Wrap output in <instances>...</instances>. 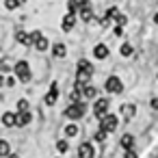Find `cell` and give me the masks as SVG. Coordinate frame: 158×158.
<instances>
[{
    "mask_svg": "<svg viewBox=\"0 0 158 158\" xmlns=\"http://www.w3.org/2000/svg\"><path fill=\"white\" fill-rule=\"evenodd\" d=\"M91 74H93L91 63H89V61H78V72H76V82H78V87H80V85H87L89 78H91Z\"/></svg>",
    "mask_w": 158,
    "mask_h": 158,
    "instance_id": "6da1fadb",
    "label": "cell"
},
{
    "mask_svg": "<svg viewBox=\"0 0 158 158\" xmlns=\"http://www.w3.org/2000/svg\"><path fill=\"white\" fill-rule=\"evenodd\" d=\"M13 69H15V76H18L22 82L31 80V67H28V63H26V61H18V63L13 65Z\"/></svg>",
    "mask_w": 158,
    "mask_h": 158,
    "instance_id": "7a4b0ae2",
    "label": "cell"
},
{
    "mask_svg": "<svg viewBox=\"0 0 158 158\" xmlns=\"http://www.w3.org/2000/svg\"><path fill=\"white\" fill-rule=\"evenodd\" d=\"M117 123H119V119H117V115H104V117H100V128L104 130V132H113L115 128H117Z\"/></svg>",
    "mask_w": 158,
    "mask_h": 158,
    "instance_id": "3957f363",
    "label": "cell"
},
{
    "mask_svg": "<svg viewBox=\"0 0 158 158\" xmlns=\"http://www.w3.org/2000/svg\"><path fill=\"white\" fill-rule=\"evenodd\" d=\"M104 89H106L108 93H121L123 85H121V80H119L117 76H110V78H106V82H104Z\"/></svg>",
    "mask_w": 158,
    "mask_h": 158,
    "instance_id": "277c9868",
    "label": "cell"
},
{
    "mask_svg": "<svg viewBox=\"0 0 158 158\" xmlns=\"http://www.w3.org/2000/svg\"><path fill=\"white\" fill-rule=\"evenodd\" d=\"M108 106H110V104H108V100H104V98H102V100H98V102H95V106H93L95 117H98V119H100V117H104V115L108 113Z\"/></svg>",
    "mask_w": 158,
    "mask_h": 158,
    "instance_id": "5b68a950",
    "label": "cell"
},
{
    "mask_svg": "<svg viewBox=\"0 0 158 158\" xmlns=\"http://www.w3.org/2000/svg\"><path fill=\"white\" fill-rule=\"evenodd\" d=\"M74 24H76V15H74V13H67V15L63 18V22H61V28H63L65 33H69V31L74 28Z\"/></svg>",
    "mask_w": 158,
    "mask_h": 158,
    "instance_id": "8992f818",
    "label": "cell"
},
{
    "mask_svg": "<svg viewBox=\"0 0 158 158\" xmlns=\"http://www.w3.org/2000/svg\"><path fill=\"white\" fill-rule=\"evenodd\" d=\"M56 98H59V85L52 82V87H50V91H48V95H46V104L52 106V104L56 102Z\"/></svg>",
    "mask_w": 158,
    "mask_h": 158,
    "instance_id": "52a82bcc",
    "label": "cell"
},
{
    "mask_svg": "<svg viewBox=\"0 0 158 158\" xmlns=\"http://www.w3.org/2000/svg\"><path fill=\"white\" fill-rule=\"evenodd\" d=\"M78 156L80 158H93V145L91 143H82L78 147Z\"/></svg>",
    "mask_w": 158,
    "mask_h": 158,
    "instance_id": "ba28073f",
    "label": "cell"
},
{
    "mask_svg": "<svg viewBox=\"0 0 158 158\" xmlns=\"http://www.w3.org/2000/svg\"><path fill=\"white\" fill-rule=\"evenodd\" d=\"M15 39H18V44H22V46H31V44H33L31 33H26V31H18V33H15Z\"/></svg>",
    "mask_w": 158,
    "mask_h": 158,
    "instance_id": "9c48e42d",
    "label": "cell"
},
{
    "mask_svg": "<svg viewBox=\"0 0 158 158\" xmlns=\"http://www.w3.org/2000/svg\"><path fill=\"white\" fill-rule=\"evenodd\" d=\"M31 119H33V115H31V110H24V113H18V121H15V126H28V123H31Z\"/></svg>",
    "mask_w": 158,
    "mask_h": 158,
    "instance_id": "30bf717a",
    "label": "cell"
},
{
    "mask_svg": "<svg viewBox=\"0 0 158 158\" xmlns=\"http://www.w3.org/2000/svg\"><path fill=\"white\" fill-rule=\"evenodd\" d=\"M33 46H35V50H39V52H46V50H48V39H46L44 35H39V37L33 41Z\"/></svg>",
    "mask_w": 158,
    "mask_h": 158,
    "instance_id": "8fae6325",
    "label": "cell"
},
{
    "mask_svg": "<svg viewBox=\"0 0 158 158\" xmlns=\"http://www.w3.org/2000/svg\"><path fill=\"white\" fill-rule=\"evenodd\" d=\"M15 121H18V113H5V115H2V123H5L7 128H13Z\"/></svg>",
    "mask_w": 158,
    "mask_h": 158,
    "instance_id": "7c38bea8",
    "label": "cell"
},
{
    "mask_svg": "<svg viewBox=\"0 0 158 158\" xmlns=\"http://www.w3.org/2000/svg\"><path fill=\"white\" fill-rule=\"evenodd\" d=\"M93 56H95V59H106V56H108V48H106L104 44H98L95 50H93Z\"/></svg>",
    "mask_w": 158,
    "mask_h": 158,
    "instance_id": "4fadbf2b",
    "label": "cell"
},
{
    "mask_svg": "<svg viewBox=\"0 0 158 158\" xmlns=\"http://www.w3.org/2000/svg\"><path fill=\"white\" fill-rule=\"evenodd\" d=\"M80 18H82V22H91V20H93L91 7H80Z\"/></svg>",
    "mask_w": 158,
    "mask_h": 158,
    "instance_id": "5bb4252c",
    "label": "cell"
},
{
    "mask_svg": "<svg viewBox=\"0 0 158 158\" xmlns=\"http://www.w3.org/2000/svg\"><path fill=\"white\" fill-rule=\"evenodd\" d=\"M52 54L59 56V59H63V56L67 54V48H65L63 44H56V46H52Z\"/></svg>",
    "mask_w": 158,
    "mask_h": 158,
    "instance_id": "9a60e30c",
    "label": "cell"
},
{
    "mask_svg": "<svg viewBox=\"0 0 158 158\" xmlns=\"http://www.w3.org/2000/svg\"><path fill=\"white\" fill-rule=\"evenodd\" d=\"M132 145H134V136H132V134H123V136H121V147H123V149H130Z\"/></svg>",
    "mask_w": 158,
    "mask_h": 158,
    "instance_id": "2e32d148",
    "label": "cell"
},
{
    "mask_svg": "<svg viewBox=\"0 0 158 158\" xmlns=\"http://www.w3.org/2000/svg\"><path fill=\"white\" fill-rule=\"evenodd\" d=\"M80 91L85 93V98H95V87H87V85H80Z\"/></svg>",
    "mask_w": 158,
    "mask_h": 158,
    "instance_id": "e0dca14e",
    "label": "cell"
},
{
    "mask_svg": "<svg viewBox=\"0 0 158 158\" xmlns=\"http://www.w3.org/2000/svg\"><path fill=\"white\" fill-rule=\"evenodd\" d=\"M121 115H123L126 119H130V117L134 115V106H132V104H123V106H121Z\"/></svg>",
    "mask_w": 158,
    "mask_h": 158,
    "instance_id": "ac0fdd59",
    "label": "cell"
},
{
    "mask_svg": "<svg viewBox=\"0 0 158 158\" xmlns=\"http://www.w3.org/2000/svg\"><path fill=\"white\" fill-rule=\"evenodd\" d=\"M76 134H78V126H76V123H67V126H65V136L72 139V136H76Z\"/></svg>",
    "mask_w": 158,
    "mask_h": 158,
    "instance_id": "d6986e66",
    "label": "cell"
},
{
    "mask_svg": "<svg viewBox=\"0 0 158 158\" xmlns=\"http://www.w3.org/2000/svg\"><path fill=\"white\" fill-rule=\"evenodd\" d=\"M119 52H121V56H132V52H134V48H132L130 44H121V48H119Z\"/></svg>",
    "mask_w": 158,
    "mask_h": 158,
    "instance_id": "ffe728a7",
    "label": "cell"
},
{
    "mask_svg": "<svg viewBox=\"0 0 158 158\" xmlns=\"http://www.w3.org/2000/svg\"><path fill=\"white\" fill-rule=\"evenodd\" d=\"M9 152H11L9 143L7 141H0V156H9Z\"/></svg>",
    "mask_w": 158,
    "mask_h": 158,
    "instance_id": "44dd1931",
    "label": "cell"
},
{
    "mask_svg": "<svg viewBox=\"0 0 158 158\" xmlns=\"http://www.w3.org/2000/svg\"><path fill=\"white\" fill-rule=\"evenodd\" d=\"M78 11V2L76 0H67V13H76Z\"/></svg>",
    "mask_w": 158,
    "mask_h": 158,
    "instance_id": "7402d4cb",
    "label": "cell"
},
{
    "mask_svg": "<svg viewBox=\"0 0 158 158\" xmlns=\"http://www.w3.org/2000/svg\"><path fill=\"white\" fill-rule=\"evenodd\" d=\"M18 5H20V0H5V7H7L9 11H13V9H18Z\"/></svg>",
    "mask_w": 158,
    "mask_h": 158,
    "instance_id": "603a6c76",
    "label": "cell"
},
{
    "mask_svg": "<svg viewBox=\"0 0 158 158\" xmlns=\"http://www.w3.org/2000/svg\"><path fill=\"white\" fill-rule=\"evenodd\" d=\"M106 134H108V132H104V130L100 128V130L93 134V139H95V141H104V139H106Z\"/></svg>",
    "mask_w": 158,
    "mask_h": 158,
    "instance_id": "cb8c5ba5",
    "label": "cell"
},
{
    "mask_svg": "<svg viewBox=\"0 0 158 158\" xmlns=\"http://www.w3.org/2000/svg\"><path fill=\"white\" fill-rule=\"evenodd\" d=\"M115 22H117L119 26H123V24L128 22V18H126V15H121V13H117V15H115Z\"/></svg>",
    "mask_w": 158,
    "mask_h": 158,
    "instance_id": "d4e9b609",
    "label": "cell"
},
{
    "mask_svg": "<svg viewBox=\"0 0 158 158\" xmlns=\"http://www.w3.org/2000/svg\"><path fill=\"white\" fill-rule=\"evenodd\" d=\"M18 110H20V113L28 110V102H26V100H20V102H18Z\"/></svg>",
    "mask_w": 158,
    "mask_h": 158,
    "instance_id": "484cf974",
    "label": "cell"
},
{
    "mask_svg": "<svg viewBox=\"0 0 158 158\" xmlns=\"http://www.w3.org/2000/svg\"><path fill=\"white\" fill-rule=\"evenodd\" d=\"M67 147H69L67 141H59V143H56V149H59V152H67Z\"/></svg>",
    "mask_w": 158,
    "mask_h": 158,
    "instance_id": "4316f807",
    "label": "cell"
},
{
    "mask_svg": "<svg viewBox=\"0 0 158 158\" xmlns=\"http://www.w3.org/2000/svg\"><path fill=\"white\" fill-rule=\"evenodd\" d=\"M117 13H119V9H117V7H110V9L106 11V15H108V18H115Z\"/></svg>",
    "mask_w": 158,
    "mask_h": 158,
    "instance_id": "83f0119b",
    "label": "cell"
},
{
    "mask_svg": "<svg viewBox=\"0 0 158 158\" xmlns=\"http://www.w3.org/2000/svg\"><path fill=\"white\" fill-rule=\"evenodd\" d=\"M123 158H139V156H136V152L130 147V149H126V156H123Z\"/></svg>",
    "mask_w": 158,
    "mask_h": 158,
    "instance_id": "f1b7e54d",
    "label": "cell"
},
{
    "mask_svg": "<svg viewBox=\"0 0 158 158\" xmlns=\"http://www.w3.org/2000/svg\"><path fill=\"white\" fill-rule=\"evenodd\" d=\"M108 22H110V18H108V15H104V18H100V24H102V26H108Z\"/></svg>",
    "mask_w": 158,
    "mask_h": 158,
    "instance_id": "f546056e",
    "label": "cell"
},
{
    "mask_svg": "<svg viewBox=\"0 0 158 158\" xmlns=\"http://www.w3.org/2000/svg\"><path fill=\"white\" fill-rule=\"evenodd\" d=\"M149 106H152V108H154V110H158V98H154V100H152V102H149Z\"/></svg>",
    "mask_w": 158,
    "mask_h": 158,
    "instance_id": "4dcf8cb0",
    "label": "cell"
},
{
    "mask_svg": "<svg viewBox=\"0 0 158 158\" xmlns=\"http://www.w3.org/2000/svg\"><path fill=\"white\" fill-rule=\"evenodd\" d=\"M121 33H123V31H121V26L117 24V28H115V35H117V37H121Z\"/></svg>",
    "mask_w": 158,
    "mask_h": 158,
    "instance_id": "1f68e13d",
    "label": "cell"
},
{
    "mask_svg": "<svg viewBox=\"0 0 158 158\" xmlns=\"http://www.w3.org/2000/svg\"><path fill=\"white\" fill-rule=\"evenodd\" d=\"M5 82H7V80H5V78H2V76H0V87H2V85H5Z\"/></svg>",
    "mask_w": 158,
    "mask_h": 158,
    "instance_id": "d6a6232c",
    "label": "cell"
},
{
    "mask_svg": "<svg viewBox=\"0 0 158 158\" xmlns=\"http://www.w3.org/2000/svg\"><path fill=\"white\" fill-rule=\"evenodd\" d=\"M154 22H156V24H158V13H156V15H154Z\"/></svg>",
    "mask_w": 158,
    "mask_h": 158,
    "instance_id": "836d02e7",
    "label": "cell"
}]
</instances>
